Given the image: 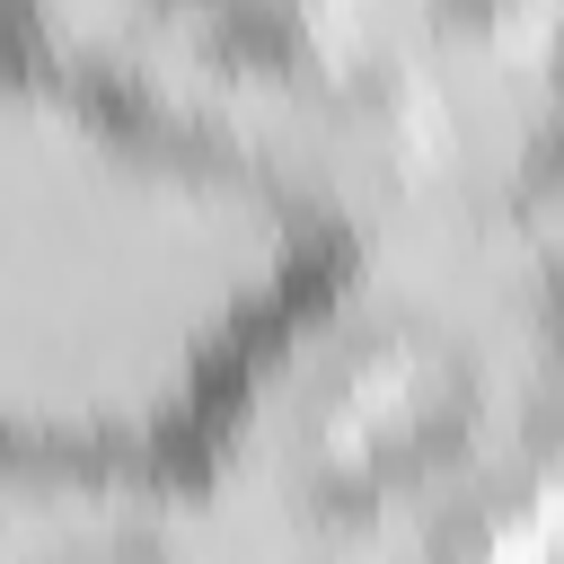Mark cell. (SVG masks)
Listing matches in <instances>:
<instances>
[{"label": "cell", "mask_w": 564, "mask_h": 564, "mask_svg": "<svg viewBox=\"0 0 564 564\" xmlns=\"http://www.w3.org/2000/svg\"><path fill=\"white\" fill-rule=\"evenodd\" d=\"M555 203L291 238L159 423L185 555L476 564L564 494Z\"/></svg>", "instance_id": "1"}, {"label": "cell", "mask_w": 564, "mask_h": 564, "mask_svg": "<svg viewBox=\"0 0 564 564\" xmlns=\"http://www.w3.org/2000/svg\"><path fill=\"white\" fill-rule=\"evenodd\" d=\"M564 0H53L0 70L132 167L291 238L555 203Z\"/></svg>", "instance_id": "2"}, {"label": "cell", "mask_w": 564, "mask_h": 564, "mask_svg": "<svg viewBox=\"0 0 564 564\" xmlns=\"http://www.w3.org/2000/svg\"><path fill=\"white\" fill-rule=\"evenodd\" d=\"M0 555H185L159 432L0 423Z\"/></svg>", "instance_id": "3"}, {"label": "cell", "mask_w": 564, "mask_h": 564, "mask_svg": "<svg viewBox=\"0 0 564 564\" xmlns=\"http://www.w3.org/2000/svg\"><path fill=\"white\" fill-rule=\"evenodd\" d=\"M18 9H44V0H0V18H18Z\"/></svg>", "instance_id": "4"}]
</instances>
